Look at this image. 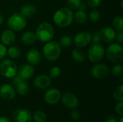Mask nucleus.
<instances>
[{
  "label": "nucleus",
  "instance_id": "nucleus-1",
  "mask_svg": "<svg viewBox=\"0 0 123 122\" xmlns=\"http://www.w3.org/2000/svg\"><path fill=\"white\" fill-rule=\"evenodd\" d=\"M53 20L56 26L59 27H67L74 21V12L68 7H62L55 12Z\"/></svg>",
  "mask_w": 123,
  "mask_h": 122
},
{
  "label": "nucleus",
  "instance_id": "nucleus-2",
  "mask_svg": "<svg viewBox=\"0 0 123 122\" xmlns=\"http://www.w3.org/2000/svg\"><path fill=\"white\" fill-rule=\"evenodd\" d=\"M35 34L38 41L46 43L53 38L54 29L50 23L43 22L39 24Z\"/></svg>",
  "mask_w": 123,
  "mask_h": 122
},
{
  "label": "nucleus",
  "instance_id": "nucleus-3",
  "mask_svg": "<svg viewBox=\"0 0 123 122\" xmlns=\"http://www.w3.org/2000/svg\"><path fill=\"white\" fill-rule=\"evenodd\" d=\"M45 58L50 62L57 60L61 53V47L56 41H49L45 43L43 49Z\"/></svg>",
  "mask_w": 123,
  "mask_h": 122
},
{
  "label": "nucleus",
  "instance_id": "nucleus-4",
  "mask_svg": "<svg viewBox=\"0 0 123 122\" xmlns=\"http://www.w3.org/2000/svg\"><path fill=\"white\" fill-rule=\"evenodd\" d=\"M108 60L114 63H121L123 61V48L118 43H112L105 51Z\"/></svg>",
  "mask_w": 123,
  "mask_h": 122
},
{
  "label": "nucleus",
  "instance_id": "nucleus-5",
  "mask_svg": "<svg viewBox=\"0 0 123 122\" xmlns=\"http://www.w3.org/2000/svg\"><path fill=\"white\" fill-rule=\"evenodd\" d=\"M7 25L10 29L15 32H19L24 29L27 25L26 17L20 12L12 14L7 20Z\"/></svg>",
  "mask_w": 123,
  "mask_h": 122
},
{
  "label": "nucleus",
  "instance_id": "nucleus-6",
  "mask_svg": "<svg viewBox=\"0 0 123 122\" xmlns=\"http://www.w3.org/2000/svg\"><path fill=\"white\" fill-rule=\"evenodd\" d=\"M105 55V49L100 43H93L88 50L89 60L94 63H98L104 58Z\"/></svg>",
  "mask_w": 123,
  "mask_h": 122
},
{
  "label": "nucleus",
  "instance_id": "nucleus-7",
  "mask_svg": "<svg viewBox=\"0 0 123 122\" xmlns=\"http://www.w3.org/2000/svg\"><path fill=\"white\" fill-rule=\"evenodd\" d=\"M17 64L12 60L4 59L0 63V73L6 78H12L17 75Z\"/></svg>",
  "mask_w": 123,
  "mask_h": 122
},
{
  "label": "nucleus",
  "instance_id": "nucleus-8",
  "mask_svg": "<svg viewBox=\"0 0 123 122\" xmlns=\"http://www.w3.org/2000/svg\"><path fill=\"white\" fill-rule=\"evenodd\" d=\"M91 73L94 78L97 79L102 80L106 78L109 76L110 70L106 65L103 63H98V64H95L92 67Z\"/></svg>",
  "mask_w": 123,
  "mask_h": 122
},
{
  "label": "nucleus",
  "instance_id": "nucleus-9",
  "mask_svg": "<svg viewBox=\"0 0 123 122\" xmlns=\"http://www.w3.org/2000/svg\"><path fill=\"white\" fill-rule=\"evenodd\" d=\"M34 73L35 69L33 68V65L29 63H25L20 65L19 68H17V76L22 81H25L30 79L34 75Z\"/></svg>",
  "mask_w": 123,
  "mask_h": 122
},
{
  "label": "nucleus",
  "instance_id": "nucleus-10",
  "mask_svg": "<svg viewBox=\"0 0 123 122\" xmlns=\"http://www.w3.org/2000/svg\"><path fill=\"white\" fill-rule=\"evenodd\" d=\"M74 42L77 47H85L92 42V34L87 32H81L76 34L74 38Z\"/></svg>",
  "mask_w": 123,
  "mask_h": 122
},
{
  "label": "nucleus",
  "instance_id": "nucleus-11",
  "mask_svg": "<svg viewBox=\"0 0 123 122\" xmlns=\"http://www.w3.org/2000/svg\"><path fill=\"white\" fill-rule=\"evenodd\" d=\"M61 96V92L60 91V90L55 88H53L48 89L45 92L44 99L47 104L50 105H54L60 101Z\"/></svg>",
  "mask_w": 123,
  "mask_h": 122
},
{
  "label": "nucleus",
  "instance_id": "nucleus-12",
  "mask_svg": "<svg viewBox=\"0 0 123 122\" xmlns=\"http://www.w3.org/2000/svg\"><path fill=\"white\" fill-rule=\"evenodd\" d=\"M12 119L14 122H31L32 117L28 109H19L13 112Z\"/></svg>",
  "mask_w": 123,
  "mask_h": 122
},
{
  "label": "nucleus",
  "instance_id": "nucleus-13",
  "mask_svg": "<svg viewBox=\"0 0 123 122\" xmlns=\"http://www.w3.org/2000/svg\"><path fill=\"white\" fill-rule=\"evenodd\" d=\"M63 104L69 109H75L79 105V100L77 96L72 93H66L61 96Z\"/></svg>",
  "mask_w": 123,
  "mask_h": 122
},
{
  "label": "nucleus",
  "instance_id": "nucleus-14",
  "mask_svg": "<svg viewBox=\"0 0 123 122\" xmlns=\"http://www.w3.org/2000/svg\"><path fill=\"white\" fill-rule=\"evenodd\" d=\"M0 96L6 101H12L16 96V91L9 84H4L0 86Z\"/></svg>",
  "mask_w": 123,
  "mask_h": 122
},
{
  "label": "nucleus",
  "instance_id": "nucleus-15",
  "mask_svg": "<svg viewBox=\"0 0 123 122\" xmlns=\"http://www.w3.org/2000/svg\"><path fill=\"white\" fill-rule=\"evenodd\" d=\"M33 84L35 87L39 89H45L48 88L51 84V78L44 74L37 76L33 81Z\"/></svg>",
  "mask_w": 123,
  "mask_h": 122
},
{
  "label": "nucleus",
  "instance_id": "nucleus-16",
  "mask_svg": "<svg viewBox=\"0 0 123 122\" xmlns=\"http://www.w3.org/2000/svg\"><path fill=\"white\" fill-rule=\"evenodd\" d=\"M102 40L105 42L110 43L115 40L116 32L115 29L110 27H105L100 30Z\"/></svg>",
  "mask_w": 123,
  "mask_h": 122
},
{
  "label": "nucleus",
  "instance_id": "nucleus-17",
  "mask_svg": "<svg viewBox=\"0 0 123 122\" xmlns=\"http://www.w3.org/2000/svg\"><path fill=\"white\" fill-rule=\"evenodd\" d=\"M27 60L29 64L32 65H37L41 61V54L40 52L35 48L29 50L26 55Z\"/></svg>",
  "mask_w": 123,
  "mask_h": 122
},
{
  "label": "nucleus",
  "instance_id": "nucleus-18",
  "mask_svg": "<svg viewBox=\"0 0 123 122\" xmlns=\"http://www.w3.org/2000/svg\"><path fill=\"white\" fill-rule=\"evenodd\" d=\"M16 39L15 34L12 29H5L1 35V40L4 45H12Z\"/></svg>",
  "mask_w": 123,
  "mask_h": 122
},
{
  "label": "nucleus",
  "instance_id": "nucleus-19",
  "mask_svg": "<svg viewBox=\"0 0 123 122\" xmlns=\"http://www.w3.org/2000/svg\"><path fill=\"white\" fill-rule=\"evenodd\" d=\"M88 19L87 14L85 11L77 9L74 14V20H75L79 24H84Z\"/></svg>",
  "mask_w": 123,
  "mask_h": 122
},
{
  "label": "nucleus",
  "instance_id": "nucleus-20",
  "mask_svg": "<svg viewBox=\"0 0 123 122\" xmlns=\"http://www.w3.org/2000/svg\"><path fill=\"white\" fill-rule=\"evenodd\" d=\"M36 7L33 4H25L21 7L20 13L25 17H30L36 12Z\"/></svg>",
  "mask_w": 123,
  "mask_h": 122
},
{
  "label": "nucleus",
  "instance_id": "nucleus-21",
  "mask_svg": "<svg viewBox=\"0 0 123 122\" xmlns=\"http://www.w3.org/2000/svg\"><path fill=\"white\" fill-rule=\"evenodd\" d=\"M21 40H22V42L23 44H25L26 45H31L36 40L35 34L30 31L26 32L22 35Z\"/></svg>",
  "mask_w": 123,
  "mask_h": 122
},
{
  "label": "nucleus",
  "instance_id": "nucleus-22",
  "mask_svg": "<svg viewBox=\"0 0 123 122\" xmlns=\"http://www.w3.org/2000/svg\"><path fill=\"white\" fill-rule=\"evenodd\" d=\"M72 58L76 63H83L85 60L86 55L84 52L79 47H76L72 51Z\"/></svg>",
  "mask_w": 123,
  "mask_h": 122
},
{
  "label": "nucleus",
  "instance_id": "nucleus-23",
  "mask_svg": "<svg viewBox=\"0 0 123 122\" xmlns=\"http://www.w3.org/2000/svg\"><path fill=\"white\" fill-rule=\"evenodd\" d=\"M15 87H16L17 93L20 96H25L29 93L30 87H29L28 84L26 82H25V81H21Z\"/></svg>",
  "mask_w": 123,
  "mask_h": 122
},
{
  "label": "nucleus",
  "instance_id": "nucleus-24",
  "mask_svg": "<svg viewBox=\"0 0 123 122\" xmlns=\"http://www.w3.org/2000/svg\"><path fill=\"white\" fill-rule=\"evenodd\" d=\"M114 29L118 32H123V18L122 16H116L112 19Z\"/></svg>",
  "mask_w": 123,
  "mask_h": 122
},
{
  "label": "nucleus",
  "instance_id": "nucleus-25",
  "mask_svg": "<svg viewBox=\"0 0 123 122\" xmlns=\"http://www.w3.org/2000/svg\"><path fill=\"white\" fill-rule=\"evenodd\" d=\"M6 54L12 59H17L21 55V50L17 46L12 45L6 50Z\"/></svg>",
  "mask_w": 123,
  "mask_h": 122
},
{
  "label": "nucleus",
  "instance_id": "nucleus-26",
  "mask_svg": "<svg viewBox=\"0 0 123 122\" xmlns=\"http://www.w3.org/2000/svg\"><path fill=\"white\" fill-rule=\"evenodd\" d=\"M32 117L35 122H46L48 118L46 114L41 110L35 111Z\"/></svg>",
  "mask_w": 123,
  "mask_h": 122
},
{
  "label": "nucleus",
  "instance_id": "nucleus-27",
  "mask_svg": "<svg viewBox=\"0 0 123 122\" xmlns=\"http://www.w3.org/2000/svg\"><path fill=\"white\" fill-rule=\"evenodd\" d=\"M59 45L62 47H68L72 44V39L68 35H63L59 41Z\"/></svg>",
  "mask_w": 123,
  "mask_h": 122
},
{
  "label": "nucleus",
  "instance_id": "nucleus-28",
  "mask_svg": "<svg viewBox=\"0 0 123 122\" xmlns=\"http://www.w3.org/2000/svg\"><path fill=\"white\" fill-rule=\"evenodd\" d=\"M113 97L117 101H123V86H118L113 92Z\"/></svg>",
  "mask_w": 123,
  "mask_h": 122
},
{
  "label": "nucleus",
  "instance_id": "nucleus-29",
  "mask_svg": "<svg viewBox=\"0 0 123 122\" xmlns=\"http://www.w3.org/2000/svg\"><path fill=\"white\" fill-rule=\"evenodd\" d=\"M81 2H82L81 0H68L67 4H68V6L70 9L77 10L79 8Z\"/></svg>",
  "mask_w": 123,
  "mask_h": 122
},
{
  "label": "nucleus",
  "instance_id": "nucleus-30",
  "mask_svg": "<svg viewBox=\"0 0 123 122\" xmlns=\"http://www.w3.org/2000/svg\"><path fill=\"white\" fill-rule=\"evenodd\" d=\"M100 18H101V15L99 10L97 9H93L89 14V19L92 22H99L100 20Z\"/></svg>",
  "mask_w": 123,
  "mask_h": 122
},
{
  "label": "nucleus",
  "instance_id": "nucleus-31",
  "mask_svg": "<svg viewBox=\"0 0 123 122\" xmlns=\"http://www.w3.org/2000/svg\"><path fill=\"white\" fill-rule=\"evenodd\" d=\"M61 74V69L60 68L57 67V66H53L52 67L50 70H49V77L50 78H57Z\"/></svg>",
  "mask_w": 123,
  "mask_h": 122
},
{
  "label": "nucleus",
  "instance_id": "nucleus-32",
  "mask_svg": "<svg viewBox=\"0 0 123 122\" xmlns=\"http://www.w3.org/2000/svg\"><path fill=\"white\" fill-rule=\"evenodd\" d=\"M112 73L115 76H122L123 73V67L120 63L115 64L112 70Z\"/></svg>",
  "mask_w": 123,
  "mask_h": 122
},
{
  "label": "nucleus",
  "instance_id": "nucleus-33",
  "mask_svg": "<svg viewBox=\"0 0 123 122\" xmlns=\"http://www.w3.org/2000/svg\"><path fill=\"white\" fill-rule=\"evenodd\" d=\"M102 41L100 31H95L92 35V42L93 43H100Z\"/></svg>",
  "mask_w": 123,
  "mask_h": 122
},
{
  "label": "nucleus",
  "instance_id": "nucleus-34",
  "mask_svg": "<svg viewBox=\"0 0 123 122\" xmlns=\"http://www.w3.org/2000/svg\"><path fill=\"white\" fill-rule=\"evenodd\" d=\"M115 112L120 115V116H123V101H119L115 107Z\"/></svg>",
  "mask_w": 123,
  "mask_h": 122
},
{
  "label": "nucleus",
  "instance_id": "nucleus-35",
  "mask_svg": "<svg viewBox=\"0 0 123 122\" xmlns=\"http://www.w3.org/2000/svg\"><path fill=\"white\" fill-rule=\"evenodd\" d=\"M70 116H71L72 120L79 121L81 118V114L78 110H76V109H73V111L71 112Z\"/></svg>",
  "mask_w": 123,
  "mask_h": 122
},
{
  "label": "nucleus",
  "instance_id": "nucleus-36",
  "mask_svg": "<svg viewBox=\"0 0 123 122\" xmlns=\"http://www.w3.org/2000/svg\"><path fill=\"white\" fill-rule=\"evenodd\" d=\"M86 4L92 8H96L99 6L101 0H86Z\"/></svg>",
  "mask_w": 123,
  "mask_h": 122
},
{
  "label": "nucleus",
  "instance_id": "nucleus-37",
  "mask_svg": "<svg viewBox=\"0 0 123 122\" xmlns=\"http://www.w3.org/2000/svg\"><path fill=\"white\" fill-rule=\"evenodd\" d=\"M6 50L7 49L6 47V45L0 43V60H3L6 55Z\"/></svg>",
  "mask_w": 123,
  "mask_h": 122
},
{
  "label": "nucleus",
  "instance_id": "nucleus-38",
  "mask_svg": "<svg viewBox=\"0 0 123 122\" xmlns=\"http://www.w3.org/2000/svg\"><path fill=\"white\" fill-rule=\"evenodd\" d=\"M115 40H117V43L118 44L121 45L123 43V32H118V34L116 35Z\"/></svg>",
  "mask_w": 123,
  "mask_h": 122
},
{
  "label": "nucleus",
  "instance_id": "nucleus-39",
  "mask_svg": "<svg viewBox=\"0 0 123 122\" xmlns=\"http://www.w3.org/2000/svg\"><path fill=\"white\" fill-rule=\"evenodd\" d=\"M12 84L14 86H16L18 83H19L21 81H22V80L21 79V78H19L17 75L15 76H14L13 78H12Z\"/></svg>",
  "mask_w": 123,
  "mask_h": 122
},
{
  "label": "nucleus",
  "instance_id": "nucleus-40",
  "mask_svg": "<svg viewBox=\"0 0 123 122\" xmlns=\"http://www.w3.org/2000/svg\"><path fill=\"white\" fill-rule=\"evenodd\" d=\"M118 121L117 120V118L113 116V115H110L107 119H106V122H117Z\"/></svg>",
  "mask_w": 123,
  "mask_h": 122
},
{
  "label": "nucleus",
  "instance_id": "nucleus-41",
  "mask_svg": "<svg viewBox=\"0 0 123 122\" xmlns=\"http://www.w3.org/2000/svg\"><path fill=\"white\" fill-rule=\"evenodd\" d=\"M0 122H12L9 119H8L6 116H0Z\"/></svg>",
  "mask_w": 123,
  "mask_h": 122
},
{
  "label": "nucleus",
  "instance_id": "nucleus-42",
  "mask_svg": "<svg viewBox=\"0 0 123 122\" xmlns=\"http://www.w3.org/2000/svg\"><path fill=\"white\" fill-rule=\"evenodd\" d=\"M78 9H80V10L85 11V9H86V4H85L84 2H81V5H80L79 8Z\"/></svg>",
  "mask_w": 123,
  "mask_h": 122
},
{
  "label": "nucleus",
  "instance_id": "nucleus-43",
  "mask_svg": "<svg viewBox=\"0 0 123 122\" xmlns=\"http://www.w3.org/2000/svg\"><path fill=\"white\" fill-rule=\"evenodd\" d=\"M4 20V16L1 12H0V25L3 23Z\"/></svg>",
  "mask_w": 123,
  "mask_h": 122
},
{
  "label": "nucleus",
  "instance_id": "nucleus-44",
  "mask_svg": "<svg viewBox=\"0 0 123 122\" xmlns=\"http://www.w3.org/2000/svg\"><path fill=\"white\" fill-rule=\"evenodd\" d=\"M117 122H123V116H121L120 118V120L118 121Z\"/></svg>",
  "mask_w": 123,
  "mask_h": 122
},
{
  "label": "nucleus",
  "instance_id": "nucleus-45",
  "mask_svg": "<svg viewBox=\"0 0 123 122\" xmlns=\"http://www.w3.org/2000/svg\"><path fill=\"white\" fill-rule=\"evenodd\" d=\"M123 0H121L120 1V7H121V9H123Z\"/></svg>",
  "mask_w": 123,
  "mask_h": 122
},
{
  "label": "nucleus",
  "instance_id": "nucleus-46",
  "mask_svg": "<svg viewBox=\"0 0 123 122\" xmlns=\"http://www.w3.org/2000/svg\"><path fill=\"white\" fill-rule=\"evenodd\" d=\"M14 1H19V0H14Z\"/></svg>",
  "mask_w": 123,
  "mask_h": 122
}]
</instances>
